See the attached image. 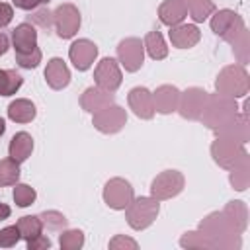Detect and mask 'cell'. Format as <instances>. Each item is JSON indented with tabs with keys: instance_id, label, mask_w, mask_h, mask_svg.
Listing matches in <instances>:
<instances>
[{
	"instance_id": "obj_1",
	"label": "cell",
	"mask_w": 250,
	"mask_h": 250,
	"mask_svg": "<svg viewBox=\"0 0 250 250\" xmlns=\"http://www.w3.org/2000/svg\"><path fill=\"white\" fill-rule=\"evenodd\" d=\"M199 230L213 242V248L215 250H238L242 246L240 234L234 232V229L225 219L223 211L209 213L199 223Z\"/></svg>"
},
{
	"instance_id": "obj_2",
	"label": "cell",
	"mask_w": 250,
	"mask_h": 250,
	"mask_svg": "<svg viewBox=\"0 0 250 250\" xmlns=\"http://www.w3.org/2000/svg\"><path fill=\"white\" fill-rule=\"evenodd\" d=\"M215 90L223 96L229 98H244L250 90V78L244 68V64H229L225 66L217 80H215Z\"/></svg>"
},
{
	"instance_id": "obj_3",
	"label": "cell",
	"mask_w": 250,
	"mask_h": 250,
	"mask_svg": "<svg viewBox=\"0 0 250 250\" xmlns=\"http://www.w3.org/2000/svg\"><path fill=\"white\" fill-rule=\"evenodd\" d=\"M238 105H236V100L234 98H229V96H223V94H209L207 96V102H205V107L201 111V117L199 121L209 127L211 131L215 127H219L221 123H225L229 117H232L236 113Z\"/></svg>"
},
{
	"instance_id": "obj_4",
	"label": "cell",
	"mask_w": 250,
	"mask_h": 250,
	"mask_svg": "<svg viewBox=\"0 0 250 250\" xmlns=\"http://www.w3.org/2000/svg\"><path fill=\"white\" fill-rule=\"evenodd\" d=\"M211 156H213V160H215L221 168H225V170H229V172H230L232 168L240 166L242 162L250 160V156H248L244 145L238 143V141L227 139V137H217V139L213 141V145H211Z\"/></svg>"
},
{
	"instance_id": "obj_5",
	"label": "cell",
	"mask_w": 250,
	"mask_h": 250,
	"mask_svg": "<svg viewBox=\"0 0 250 250\" xmlns=\"http://www.w3.org/2000/svg\"><path fill=\"white\" fill-rule=\"evenodd\" d=\"M158 211H160V203L152 195L150 197H137V199L133 197V201L125 207V219H127L131 229L145 230L156 221Z\"/></svg>"
},
{
	"instance_id": "obj_6",
	"label": "cell",
	"mask_w": 250,
	"mask_h": 250,
	"mask_svg": "<svg viewBox=\"0 0 250 250\" xmlns=\"http://www.w3.org/2000/svg\"><path fill=\"white\" fill-rule=\"evenodd\" d=\"M186 186V178L182 172L178 170H164L160 172L152 184H150V195L158 201H164V199H172L176 197Z\"/></svg>"
},
{
	"instance_id": "obj_7",
	"label": "cell",
	"mask_w": 250,
	"mask_h": 250,
	"mask_svg": "<svg viewBox=\"0 0 250 250\" xmlns=\"http://www.w3.org/2000/svg\"><path fill=\"white\" fill-rule=\"evenodd\" d=\"M92 123L94 127L100 131V133H105V135H113V133H119L125 123H127V111L117 105V104H111L96 113H92Z\"/></svg>"
},
{
	"instance_id": "obj_8",
	"label": "cell",
	"mask_w": 250,
	"mask_h": 250,
	"mask_svg": "<svg viewBox=\"0 0 250 250\" xmlns=\"http://www.w3.org/2000/svg\"><path fill=\"white\" fill-rule=\"evenodd\" d=\"M53 23L57 29V35L61 39H70L76 35L80 27V12L74 4L64 2L53 12Z\"/></svg>"
},
{
	"instance_id": "obj_9",
	"label": "cell",
	"mask_w": 250,
	"mask_h": 250,
	"mask_svg": "<svg viewBox=\"0 0 250 250\" xmlns=\"http://www.w3.org/2000/svg\"><path fill=\"white\" fill-rule=\"evenodd\" d=\"M207 92L203 88H197V86H191L184 92H180V100H178V109L180 115L184 119H189V121H199L201 117V111L205 107V102H207Z\"/></svg>"
},
{
	"instance_id": "obj_10",
	"label": "cell",
	"mask_w": 250,
	"mask_h": 250,
	"mask_svg": "<svg viewBox=\"0 0 250 250\" xmlns=\"http://www.w3.org/2000/svg\"><path fill=\"white\" fill-rule=\"evenodd\" d=\"M133 197H135L133 188L123 178H111L104 186V201L107 203V207H111L115 211H123L133 201Z\"/></svg>"
},
{
	"instance_id": "obj_11",
	"label": "cell",
	"mask_w": 250,
	"mask_h": 250,
	"mask_svg": "<svg viewBox=\"0 0 250 250\" xmlns=\"http://www.w3.org/2000/svg\"><path fill=\"white\" fill-rule=\"evenodd\" d=\"M117 59L127 72H137L145 61V45L139 37H127L117 45Z\"/></svg>"
},
{
	"instance_id": "obj_12",
	"label": "cell",
	"mask_w": 250,
	"mask_h": 250,
	"mask_svg": "<svg viewBox=\"0 0 250 250\" xmlns=\"http://www.w3.org/2000/svg\"><path fill=\"white\" fill-rule=\"evenodd\" d=\"M94 80H96V86H100L107 92H115L121 86V80H123L117 61L111 59V57L102 59L94 68Z\"/></svg>"
},
{
	"instance_id": "obj_13",
	"label": "cell",
	"mask_w": 250,
	"mask_h": 250,
	"mask_svg": "<svg viewBox=\"0 0 250 250\" xmlns=\"http://www.w3.org/2000/svg\"><path fill=\"white\" fill-rule=\"evenodd\" d=\"M223 39L232 45V51H234L238 62L246 64L248 59H250V37H248V29H246L242 18H238L232 23V27L223 35Z\"/></svg>"
},
{
	"instance_id": "obj_14",
	"label": "cell",
	"mask_w": 250,
	"mask_h": 250,
	"mask_svg": "<svg viewBox=\"0 0 250 250\" xmlns=\"http://www.w3.org/2000/svg\"><path fill=\"white\" fill-rule=\"evenodd\" d=\"M217 137H227L232 141H238L242 145L248 143L250 139V125H248V115L246 113H234L232 117H229L225 123H221L219 127L213 129Z\"/></svg>"
},
{
	"instance_id": "obj_15",
	"label": "cell",
	"mask_w": 250,
	"mask_h": 250,
	"mask_svg": "<svg viewBox=\"0 0 250 250\" xmlns=\"http://www.w3.org/2000/svg\"><path fill=\"white\" fill-rule=\"evenodd\" d=\"M98 57V47L90 39H78L68 49V59L76 70H88Z\"/></svg>"
},
{
	"instance_id": "obj_16",
	"label": "cell",
	"mask_w": 250,
	"mask_h": 250,
	"mask_svg": "<svg viewBox=\"0 0 250 250\" xmlns=\"http://www.w3.org/2000/svg\"><path fill=\"white\" fill-rule=\"evenodd\" d=\"M129 107L133 109V113L141 119H152L154 117V102H152V92L145 86H137L129 92L127 96Z\"/></svg>"
},
{
	"instance_id": "obj_17",
	"label": "cell",
	"mask_w": 250,
	"mask_h": 250,
	"mask_svg": "<svg viewBox=\"0 0 250 250\" xmlns=\"http://www.w3.org/2000/svg\"><path fill=\"white\" fill-rule=\"evenodd\" d=\"M111 104H115L113 92H107V90H104L100 86H90L80 96V105L88 113H96V111H100V109H104V107H107Z\"/></svg>"
},
{
	"instance_id": "obj_18",
	"label": "cell",
	"mask_w": 250,
	"mask_h": 250,
	"mask_svg": "<svg viewBox=\"0 0 250 250\" xmlns=\"http://www.w3.org/2000/svg\"><path fill=\"white\" fill-rule=\"evenodd\" d=\"M168 37H170V41H172L174 47H178V49H189V47H195L199 43L201 31L193 23H178V25L170 27Z\"/></svg>"
},
{
	"instance_id": "obj_19",
	"label": "cell",
	"mask_w": 250,
	"mask_h": 250,
	"mask_svg": "<svg viewBox=\"0 0 250 250\" xmlns=\"http://www.w3.org/2000/svg\"><path fill=\"white\" fill-rule=\"evenodd\" d=\"M178 100H180V90L172 84H162L152 92V102H154V111L168 115L178 109Z\"/></svg>"
},
{
	"instance_id": "obj_20",
	"label": "cell",
	"mask_w": 250,
	"mask_h": 250,
	"mask_svg": "<svg viewBox=\"0 0 250 250\" xmlns=\"http://www.w3.org/2000/svg\"><path fill=\"white\" fill-rule=\"evenodd\" d=\"M45 80L53 90H62L70 82V70L66 62L59 57H53L45 66Z\"/></svg>"
},
{
	"instance_id": "obj_21",
	"label": "cell",
	"mask_w": 250,
	"mask_h": 250,
	"mask_svg": "<svg viewBox=\"0 0 250 250\" xmlns=\"http://www.w3.org/2000/svg\"><path fill=\"white\" fill-rule=\"evenodd\" d=\"M12 43L16 53H27L31 49L37 47V31L33 27V23L23 21L20 25H16V29L12 31Z\"/></svg>"
},
{
	"instance_id": "obj_22",
	"label": "cell",
	"mask_w": 250,
	"mask_h": 250,
	"mask_svg": "<svg viewBox=\"0 0 250 250\" xmlns=\"http://www.w3.org/2000/svg\"><path fill=\"white\" fill-rule=\"evenodd\" d=\"M225 219L229 221V225L234 229V232L242 234L248 227V207L244 201H229L223 209Z\"/></svg>"
},
{
	"instance_id": "obj_23",
	"label": "cell",
	"mask_w": 250,
	"mask_h": 250,
	"mask_svg": "<svg viewBox=\"0 0 250 250\" xmlns=\"http://www.w3.org/2000/svg\"><path fill=\"white\" fill-rule=\"evenodd\" d=\"M188 16V8L184 6L182 0H164L160 6H158V18L164 25H178L186 20Z\"/></svg>"
},
{
	"instance_id": "obj_24",
	"label": "cell",
	"mask_w": 250,
	"mask_h": 250,
	"mask_svg": "<svg viewBox=\"0 0 250 250\" xmlns=\"http://www.w3.org/2000/svg\"><path fill=\"white\" fill-rule=\"evenodd\" d=\"M31 150H33V139H31L29 133L20 131V133H16L12 137L10 146H8V154H10L12 160L21 164V162H25L31 156Z\"/></svg>"
},
{
	"instance_id": "obj_25",
	"label": "cell",
	"mask_w": 250,
	"mask_h": 250,
	"mask_svg": "<svg viewBox=\"0 0 250 250\" xmlns=\"http://www.w3.org/2000/svg\"><path fill=\"white\" fill-rule=\"evenodd\" d=\"M35 115H37V109L31 100L18 98L8 105V117L16 123H29L35 119Z\"/></svg>"
},
{
	"instance_id": "obj_26",
	"label": "cell",
	"mask_w": 250,
	"mask_h": 250,
	"mask_svg": "<svg viewBox=\"0 0 250 250\" xmlns=\"http://www.w3.org/2000/svg\"><path fill=\"white\" fill-rule=\"evenodd\" d=\"M238 18H240V16H238L234 10H227V8H225V10H217V12L211 14V21H209V23H211V31L223 37V35L232 27V23H234Z\"/></svg>"
},
{
	"instance_id": "obj_27",
	"label": "cell",
	"mask_w": 250,
	"mask_h": 250,
	"mask_svg": "<svg viewBox=\"0 0 250 250\" xmlns=\"http://www.w3.org/2000/svg\"><path fill=\"white\" fill-rule=\"evenodd\" d=\"M143 45H145V51L148 53V57L154 59V61H162V59L168 57V47H166L164 37H162L160 31H148Z\"/></svg>"
},
{
	"instance_id": "obj_28",
	"label": "cell",
	"mask_w": 250,
	"mask_h": 250,
	"mask_svg": "<svg viewBox=\"0 0 250 250\" xmlns=\"http://www.w3.org/2000/svg\"><path fill=\"white\" fill-rule=\"evenodd\" d=\"M182 2H184V6L188 8V12H189V16H191V20H193L195 23L205 21V20L215 12L213 0H182Z\"/></svg>"
},
{
	"instance_id": "obj_29",
	"label": "cell",
	"mask_w": 250,
	"mask_h": 250,
	"mask_svg": "<svg viewBox=\"0 0 250 250\" xmlns=\"http://www.w3.org/2000/svg\"><path fill=\"white\" fill-rule=\"evenodd\" d=\"M23 84L20 72L12 68H0V96H14Z\"/></svg>"
},
{
	"instance_id": "obj_30",
	"label": "cell",
	"mask_w": 250,
	"mask_h": 250,
	"mask_svg": "<svg viewBox=\"0 0 250 250\" xmlns=\"http://www.w3.org/2000/svg\"><path fill=\"white\" fill-rule=\"evenodd\" d=\"M16 225L20 229L21 238H25V240H29V238H33V236H37V234L43 232V223H41V219L37 215H25Z\"/></svg>"
},
{
	"instance_id": "obj_31",
	"label": "cell",
	"mask_w": 250,
	"mask_h": 250,
	"mask_svg": "<svg viewBox=\"0 0 250 250\" xmlns=\"http://www.w3.org/2000/svg\"><path fill=\"white\" fill-rule=\"evenodd\" d=\"M20 180V164L16 160L2 158L0 160V186H16Z\"/></svg>"
},
{
	"instance_id": "obj_32",
	"label": "cell",
	"mask_w": 250,
	"mask_h": 250,
	"mask_svg": "<svg viewBox=\"0 0 250 250\" xmlns=\"http://www.w3.org/2000/svg\"><path fill=\"white\" fill-rule=\"evenodd\" d=\"M180 246L182 248H205V250H215L213 248V242L197 229V230H189V232H184L182 238H180Z\"/></svg>"
},
{
	"instance_id": "obj_33",
	"label": "cell",
	"mask_w": 250,
	"mask_h": 250,
	"mask_svg": "<svg viewBox=\"0 0 250 250\" xmlns=\"http://www.w3.org/2000/svg\"><path fill=\"white\" fill-rule=\"evenodd\" d=\"M230 184L236 191H244L250 184V160L242 162L240 166L230 170Z\"/></svg>"
},
{
	"instance_id": "obj_34",
	"label": "cell",
	"mask_w": 250,
	"mask_h": 250,
	"mask_svg": "<svg viewBox=\"0 0 250 250\" xmlns=\"http://www.w3.org/2000/svg\"><path fill=\"white\" fill-rule=\"evenodd\" d=\"M59 244L62 250H78L84 244V232L78 229H68V230H61L59 236Z\"/></svg>"
},
{
	"instance_id": "obj_35",
	"label": "cell",
	"mask_w": 250,
	"mask_h": 250,
	"mask_svg": "<svg viewBox=\"0 0 250 250\" xmlns=\"http://www.w3.org/2000/svg\"><path fill=\"white\" fill-rule=\"evenodd\" d=\"M12 197H14V201H16L18 207H29V205L35 201L37 193H35V189H33L31 186H27V184H16V188H14V191H12Z\"/></svg>"
},
{
	"instance_id": "obj_36",
	"label": "cell",
	"mask_w": 250,
	"mask_h": 250,
	"mask_svg": "<svg viewBox=\"0 0 250 250\" xmlns=\"http://www.w3.org/2000/svg\"><path fill=\"white\" fill-rule=\"evenodd\" d=\"M39 219H41L43 227H47L51 230H62L66 227V219L59 211H45V213L39 215Z\"/></svg>"
},
{
	"instance_id": "obj_37",
	"label": "cell",
	"mask_w": 250,
	"mask_h": 250,
	"mask_svg": "<svg viewBox=\"0 0 250 250\" xmlns=\"http://www.w3.org/2000/svg\"><path fill=\"white\" fill-rule=\"evenodd\" d=\"M41 49L35 47L27 53H16V62L21 66V68H35L39 62H41Z\"/></svg>"
},
{
	"instance_id": "obj_38",
	"label": "cell",
	"mask_w": 250,
	"mask_h": 250,
	"mask_svg": "<svg viewBox=\"0 0 250 250\" xmlns=\"http://www.w3.org/2000/svg\"><path fill=\"white\" fill-rule=\"evenodd\" d=\"M21 234H20V229L18 225H12V227H4L0 230V246L2 248H12L20 242Z\"/></svg>"
},
{
	"instance_id": "obj_39",
	"label": "cell",
	"mask_w": 250,
	"mask_h": 250,
	"mask_svg": "<svg viewBox=\"0 0 250 250\" xmlns=\"http://www.w3.org/2000/svg\"><path fill=\"white\" fill-rule=\"evenodd\" d=\"M137 240L129 238V236H123V234H115L111 240H109V248L111 250H137Z\"/></svg>"
},
{
	"instance_id": "obj_40",
	"label": "cell",
	"mask_w": 250,
	"mask_h": 250,
	"mask_svg": "<svg viewBox=\"0 0 250 250\" xmlns=\"http://www.w3.org/2000/svg\"><path fill=\"white\" fill-rule=\"evenodd\" d=\"M31 21L37 23V25H41L43 29H49L51 25H55V23H53V12H49L47 8L37 10V12L31 16Z\"/></svg>"
},
{
	"instance_id": "obj_41",
	"label": "cell",
	"mask_w": 250,
	"mask_h": 250,
	"mask_svg": "<svg viewBox=\"0 0 250 250\" xmlns=\"http://www.w3.org/2000/svg\"><path fill=\"white\" fill-rule=\"evenodd\" d=\"M25 242H27V250H47V248H51V240L43 234H37V236L25 240Z\"/></svg>"
},
{
	"instance_id": "obj_42",
	"label": "cell",
	"mask_w": 250,
	"mask_h": 250,
	"mask_svg": "<svg viewBox=\"0 0 250 250\" xmlns=\"http://www.w3.org/2000/svg\"><path fill=\"white\" fill-rule=\"evenodd\" d=\"M14 18V10L10 4L6 2H0V27H6Z\"/></svg>"
},
{
	"instance_id": "obj_43",
	"label": "cell",
	"mask_w": 250,
	"mask_h": 250,
	"mask_svg": "<svg viewBox=\"0 0 250 250\" xmlns=\"http://www.w3.org/2000/svg\"><path fill=\"white\" fill-rule=\"evenodd\" d=\"M12 2L16 8H21V10H35L41 4V0H12Z\"/></svg>"
},
{
	"instance_id": "obj_44",
	"label": "cell",
	"mask_w": 250,
	"mask_h": 250,
	"mask_svg": "<svg viewBox=\"0 0 250 250\" xmlns=\"http://www.w3.org/2000/svg\"><path fill=\"white\" fill-rule=\"evenodd\" d=\"M10 49V39L6 33H0V55H4Z\"/></svg>"
},
{
	"instance_id": "obj_45",
	"label": "cell",
	"mask_w": 250,
	"mask_h": 250,
	"mask_svg": "<svg viewBox=\"0 0 250 250\" xmlns=\"http://www.w3.org/2000/svg\"><path fill=\"white\" fill-rule=\"evenodd\" d=\"M10 213H12L10 205H6V203H0V221H6V219L10 217Z\"/></svg>"
},
{
	"instance_id": "obj_46",
	"label": "cell",
	"mask_w": 250,
	"mask_h": 250,
	"mask_svg": "<svg viewBox=\"0 0 250 250\" xmlns=\"http://www.w3.org/2000/svg\"><path fill=\"white\" fill-rule=\"evenodd\" d=\"M4 131H6V123H4V119L0 117V137L4 135Z\"/></svg>"
},
{
	"instance_id": "obj_47",
	"label": "cell",
	"mask_w": 250,
	"mask_h": 250,
	"mask_svg": "<svg viewBox=\"0 0 250 250\" xmlns=\"http://www.w3.org/2000/svg\"><path fill=\"white\" fill-rule=\"evenodd\" d=\"M49 2H51V0H41V4H49Z\"/></svg>"
}]
</instances>
